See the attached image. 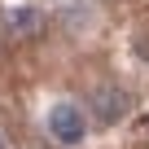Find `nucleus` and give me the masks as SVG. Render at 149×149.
I'll return each instance as SVG.
<instances>
[{
	"label": "nucleus",
	"instance_id": "nucleus-3",
	"mask_svg": "<svg viewBox=\"0 0 149 149\" xmlns=\"http://www.w3.org/2000/svg\"><path fill=\"white\" fill-rule=\"evenodd\" d=\"M0 22H5V31H9L13 40H31V35H40L44 13H40V9H31V5H18V9H9Z\"/></svg>",
	"mask_w": 149,
	"mask_h": 149
},
{
	"label": "nucleus",
	"instance_id": "nucleus-2",
	"mask_svg": "<svg viewBox=\"0 0 149 149\" xmlns=\"http://www.w3.org/2000/svg\"><path fill=\"white\" fill-rule=\"evenodd\" d=\"M127 105H132V101H127V92H123V88H114V84H105V88H97V92H92V110H97V118H101V123H118V118L127 114Z\"/></svg>",
	"mask_w": 149,
	"mask_h": 149
},
{
	"label": "nucleus",
	"instance_id": "nucleus-4",
	"mask_svg": "<svg viewBox=\"0 0 149 149\" xmlns=\"http://www.w3.org/2000/svg\"><path fill=\"white\" fill-rule=\"evenodd\" d=\"M0 149H5V132H0Z\"/></svg>",
	"mask_w": 149,
	"mask_h": 149
},
{
	"label": "nucleus",
	"instance_id": "nucleus-1",
	"mask_svg": "<svg viewBox=\"0 0 149 149\" xmlns=\"http://www.w3.org/2000/svg\"><path fill=\"white\" fill-rule=\"evenodd\" d=\"M84 132H88V118H84V110H79V105L57 101V105L48 110V136H53L57 145H79V140H84Z\"/></svg>",
	"mask_w": 149,
	"mask_h": 149
}]
</instances>
